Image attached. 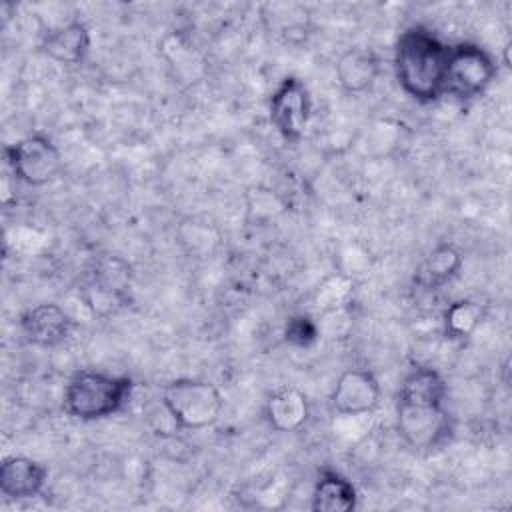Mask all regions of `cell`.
Segmentation results:
<instances>
[{
  "label": "cell",
  "instance_id": "1",
  "mask_svg": "<svg viewBox=\"0 0 512 512\" xmlns=\"http://www.w3.org/2000/svg\"><path fill=\"white\" fill-rule=\"evenodd\" d=\"M450 46L424 26L406 28L394 46V72L400 88L428 104L444 96Z\"/></svg>",
  "mask_w": 512,
  "mask_h": 512
},
{
  "label": "cell",
  "instance_id": "2",
  "mask_svg": "<svg viewBox=\"0 0 512 512\" xmlns=\"http://www.w3.org/2000/svg\"><path fill=\"white\" fill-rule=\"evenodd\" d=\"M134 392L130 376L100 370H78L64 388V410L78 420L92 422L120 412Z\"/></svg>",
  "mask_w": 512,
  "mask_h": 512
},
{
  "label": "cell",
  "instance_id": "3",
  "mask_svg": "<svg viewBox=\"0 0 512 512\" xmlns=\"http://www.w3.org/2000/svg\"><path fill=\"white\" fill-rule=\"evenodd\" d=\"M170 420L184 430H202L218 422L222 414V394L208 382L198 378H178L162 388L160 398Z\"/></svg>",
  "mask_w": 512,
  "mask_h": 512
},
{
  "label": "cell",
  "instance_id": "4",
  "mask_svg": "<svg viewBox=\"0 0 512 512\" xmlns=\"http://www.w3.org/2000/svg\"><path fill=\"white\" fill-rule=\"evenodd\" d=\"M82 300L96 316H112L126 308L132 300V270L118 256H102L96 260L88 280L84 282Z\"/></svg>",
  "mask_w": 512,
  "mask_h": 512
},
{
  "label": "cell",
  "instance_id": "5",
  "mask_svg": "<svg viewBox=\"0 0 512 512\" xmlns=\"http://www.w3.org/2000/svg\"><path fill=\"white\" fill-rule=\"evenodd\" d=\"M498 74L494 58L474 42L450 46L444 94L458 100H470L488 90Z\"/></svg>",
  "mask_w": 512,
  "mask_h": 512
},
{
  "label": "cell",
  "instance_id": "6",
  "mask_svg": "<svg viewBox=\"0 0 512 512\" xmlns=\"http://www.w3.org/2000/svg\"><path fill=\"white\" fill-rule=\"evenodd\" d=\"M6 162L16 180L26 186H44L62 170V156L56 144L44 134L26 136L4 148Z\"/></svg>",
  "mask_w": 512,
  "mask_h": 512
},
{
  "label": "cell",
  "instance_id": "7",
  "mask_svg": "<svg viewBox=\"0 0 512 512\" xmlns=\"http://www.w3.org/2000/svg\"><path fill=\"white\" fill-rule=\"evenodd\" d=\"M396 426L402 440L414 450H432L448 442L454 432L452 416L446 404H410L398 402Z\"/></svg>",
  "mask_w": 512,
  "mask_h": 512
},
{
  "label": "cell",
  "instance_id": "8",
  "mask_svg": "<svg viewBox=\"0 0 512 512\" xmlns=\"http://www.w3.org/2000/svg\"><path fill=\"white\" fill-rule=\"evenodd\" d=\"M312 118V98L306 84L286 76L270 96V122L286 142H300Z\"/></svg>",
  "mask_w": 512,
  "mask_h": 512
},
{
  "label": "cell",
  "instance_id": "9",
  "mask_svg": "<svg viewBox=\"0 0 512 512\" xmlns=\"http://www.w3.org/2000/svg\"><path fill=\"white\" fill-rule=\"evenodd\" d=\"M380 402V384L370 370L350 368L340 374L330 394L332 410L338 416H368Z\"/></svg>",
  "mask_w": 512,
  "mask_h": 512
},
{
  "label": "cell",
  "instance_id": "10",
  "mask_svg": "<svg viewBox=\"0 0 512 512\" xmlns=\"http://www.w3.org/2000/svg\"><path fill=\"white\" fill-rule=\"evenodd\" d=\"M48 468L28 456H8L0 464V492L8 500H30L42 494Z\"/></svg>",
  "mask_w": 512,
  "mask_h": 512
},
{
  "label": "cell",
  "instance_id": "11",
  "mask_svg": "<svg viewBox=\"0 0 512 512\" xmlns=\"http://www.w3.org/2000/svg\"><path fill=\"white\" fill-rule=\"evenodd\" d=\"M92 46V36L88 26L72 18L64 24L50 28L42 38V52L60 64H80L86 60Z\"/></svg>",
  "mask_w": 512,
  "mask_h": 512
},
{
  "label": "cell",
  "instance_id": "12",
  "mask_svg": "<svg viewBox=\"0 0 512 512\" xmlns=\"http://www.w3.org/2000/svg\"><path fill=\"white\" fill-rule=\"evenodd\" d=\"M22 330L32 344L52 348L70 336L72 320L58 304L44 302L24 312Z\"/></svg>",
  "mask_w": 512,
  "mask_h": 512
},
{
  "label": "cell",
  "instance_id": "13",
  "mask_svg": "<svg viewBox=\"0 0 512 512\" xmlns=\"http://www.w3.org/2000/svg\"><path fill=\"white\" fill-rule=\"evenodd\" d=\"M382 70V62L376 52L368 48H348L336 62V80L348 94H360L370 90Z\"/></svg>",
  "mask_w": 512,
  "mask_h": 512
},
{
  "label": "cell",
  "instance_id": "14",
  "mask_svg": "<svg viewBox=\"0 0 512 512\" xmlns=\"http://www.w3.org/2000/svg\"><path fill=\"white\" fill-rule=\"evenodd\" d=\"M264 414L268 424L276 432H296L306 424L310 404L302 390L294 386H284L268 396Z\"/></svg>",
  "mask_w": 512,
  "mask_h": 512
},
{
  "label": "cell",
  "instance_id": "15",
  "mask_svg": "<svg viewBox=\"0 0 512 512\" xmlns=\"http://www.w3.org/2000/svg\"><path fill=\"white\" fill-rule=\"evenodd\" d=\"M358 506L356 486L334 470H324L312 490V510L316 512H348Z\"/></svg>",
  "mask_w": 512,
  "mask_h": 512
},
{
  "label": "cell",
  "instance_id": "16",
  "mask_svg": "<svg viewBox=\"0 0 512 512\" xmlns=\"http://www.w3.org/2000/svg\"><path fill=\"white\" fill-rule=\"evenodd\" d=\"M448 396V384L442 378V374L430 366H416L412 368L398 392V402H410V404H446Z\"/></svg>",
  "mask_w": 512,
  "mask_h": 512
},
{
  "label": "cell",
  "instance_id": "17",
  "mask_svg": "<svg viewBox=\"0 0 512 512\" xmlns=\"http://www.w3.org/2000/svg\"><path fill=\"white\" fill-rule=\"evenodd\" d=\"M462 264H464L462 252L454 244L442 242L436 248H432V252L420 264L416 280L428 290L442 288L444 284L452 282L460 274Z\"/></svg>",
  "mask_w": 512,
  "mask_h": 512
},
{
  "label": "cell",
  "instance_id": "18",
  "mask_svg": "<svg viewBox=\"0 0 512 512\" xmlns=\"http://www.w3.org/2000/svg\"><path fill=\"white\" fill-rule=\"evenodd\" d=\"M486 318V306L470 300V298H460L454 300L442 316L444 322V334L450 340H468L476 328L484 322Z\"/></svg>",
  "mask_w": 512,
  "mask_h": 512
},
{
  "label": "cell",
  "instance_id": "19",
  "mask_svg": "<svg viewBox=\"0 0 512 512\" xmlns=\"http://www.w3.org/2000/svg\"><path fill=\"white\" fill-rule=\"evenodd\" d=\"M356 290V282L350 274L346 272H336L332 276H328L314 294V306L318 312L322 314H334L344 310Z\"/></svg>",
  "mask_w": 512,
  "mask_h": 512
},
{
  "label": "cell",
  "instance_id": "20",
  "mask_svg": "<svg viewBox=\"0 0 512 512\" xmlns=\"http://www.w3.org/2000/svg\"><path fill=\"white\" fill-rule=\"evenodd\" d=\"M270 14H266V22H270V30L286 40H302L308 30V14L306 8L298 4H270L266 6Z\"/></svg>",
  "mask_w": 512,
  "mask_h": 512
},
{
  "label": "cell",
  "instance_id": "21",
  "mask_svg": "<svg viewBox=\"0 0 512 512\" xmlns=\"http://www.w3.org/2000/svg\"><path fill=\"white\" fill-rule=\"evenodd\" d=\"M320 336V328L318 324L306 316V314H298V316H292L288 322H286V328H284V338L288 344L296 346V348H310Z\"/></svg>",
  "mask_w": 512,
  "mask_h": 512
}]
</instances>
